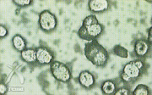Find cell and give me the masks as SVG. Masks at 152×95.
<instances>
[{"label":"cell","mask_w":152,"mask_h":95,"mask_svg":"<svg viewBox=\"0 0 152 95\" xmlns=\"http://www.w3.org/2000/svg\"><path fill=\"white\" fill-rule=\"evenodd\" d=\"M145 65L140 60H132L125 65L120 73V77L126 83H133L140 78L144 73Z\"/></svg>","instance_id":"3"},{"label":"cell","mask_w":152,"mask_h":95,"mask_svg":"<svg viewBox=\"0 0 152 95\" xmlns=\"http://www.w3.org/2000/svg\"><path fill=\"white\" fill-rule=\"evenodd\" d=\"M103 31L104 27L99 22L96 16L91 15L83 20L81 27L78 30L77 34L80 38L90 42L97 39Z\"/></svg>","instance_id":"2"},{"label":"cell","mask_w":152,"mask_h":95,"mask_svg":"<svg viewBox=\"0 0 152 95\" xmlns=\"http://www.w3.org/2000/svg\"><path fill=\"white\" fill-rule=\"evenodd\" d=\"M7 35H8V29L4 25H0V38H4Z\"/></svg>","instance_id":"17"},{"label":"cell","mask_w":152,"mask_h":95,"mask_svg":"<svg viewBox=\"0 0 152 95\" xmlns=\"http://www.w3.org/2000/svg\"><path fill=\"white\" fill-rule=\"evenodd\" d=\"M131 94H132V92L130 90H129L126 88H121L118 90H116V92L114 93L115 95H129Z\"/></svg>","instance_id":"16"},{"label":"cell","mask_w":152,"mask_h":95,"mask_svg":"<svg viewBox=\"0 0 152 95\" xmlns=\"http://www.w3.org/2000/svg\"><path fill=\"white\" fill-rule=\"evenodd\" d=\"M84 54L91 63L97 67H105L109 60V53L96 39L86 43Z\"/></svg>","instance_id":"1"},{"label":"cell","mask_w":152,"mask_h":95,"mask_svg":"<svg viewBox=\"0 0 152 95\" xmlns=\"http://www.w3.org/2000/svg\"><path fill=\"white\" fill-rule=\"evenodd\" d=\"M39 26L40 28L45 32H52L57 28L58 19L54 14L48 10L40 13L39 15Z\"/></svg>","instance_id":"5"},{"label":"cell","mask_w":152,"mask_h":95,"mask_svg":"<svg viewBox=\"0 0 152 95\" xmlns=\"http://www.w3.org/2000/svg\"><path fill=\"white\" fill-rule=\"evenodd\" d=\"M50 71L53 77L62 82H69L72 78L71 70L63 62L53 60L50 64Z\"/></svg>","instance_id":"4"},{"label":"cell","mask_w":152,"mask_h":95,"mask_svg":"<svg viewBox=\"0 0 152 95\" xmlns=\"http://www.w3.org/2000/svg\"><path fill=\"white\" fill-rule=\"evenodd\" d=\"M101 90L105 94H114L117 90V85L113 80H106L102 83Z\"/></svg>","instance_id":"11"},{"label":"cell","mask_w":152,"mask_h":95,"mask_svg":"<svg viewBox=\"0 0 152 95\" xmlns=\"http://www.w3.org/2000/svg\"><path fill=\"white\" fill-rule=\"evenodd\" d=\"M78 82L83 88L86 89H91L95 86L96 78L92 73L90 72L89 71H83L79 75Z\"/></svg>","instance_id":"7"},{"label":"cell","mask_w":152,"mask_h":95,"mask_svg":"<svg viewBox=\"0 0 152 95\" xmlns=\"http://www.w3.org/2000/svg\"><path fill=\"white\" fill-rule=\"evenodd\" d=\"M7 91H8V87L4 82H1V83H0V93L2 94H4L7 93Z\"/></svg>","instance_id":"18"},{"label":"cell","mask_w":152,"mask_h":95,"mask_svg":"<svg viewBox=\"0 0 152 95\" xmlns=\"http://www.w3.org/2000/svg\"><path fill=\"white\" fill-rule=\"evenodd\" d=\"M12 43L14 48L19 52H21L26 49V39L19 34L15 35L12 38Z\"/></svg>","instance_id":"12"},{"label":"cell","mask_w":152,"mask_h":95,"mask_svg":"<svg viewBox=\"0 0 152 95\" xmlns=\"http://www.w3.org/2000/svg\"><path fill=\"white\" fill-rule=\"evenodd\" d=\"M89 10L93 13H102L109 9V3L107 0H91L88 3Z\"/></svg>","instance_id":"9"},{"label":"cell","mask_w":152,"mask_h":95,"mask_svg":"<svg viewBox=\"0 0 152 95\" xmlns=\"http://www.w3.org/2000/svg\"><path fill=\"white\" fill-rule=\"evenodd\" d=\"M134 95H149L150 94V90L146 85L144 84H139L137 85L134 90L132 92Z\"/></svg>","instance_id":"14"},{"label":"cell","mask_w":152,"mask_h":95,"mask_svg":"<svg viewBox=\"0 0 152 95\" xmlns=\"http://www.w3.org/2000/svg\"><path fill=\"white\" fill-rule=\"evenodd\" d=\"M20 56L24 61L29 64H33L37 62V50L35 48L26 49L20 52Z\"/></svg>","instance_id":"10"},{"label":"cell","mask_w":152,"mask_h":95,"mask_svg":"<svg viewBox=\"0 0 152 95\" xmlns=\"http://www.w3.org/2000/svg\"><path fill=\"white\" fill-rule=\"evenodd\" d=\"M37 62L41 66L49 65L54 60V54L48 48L46 47H37Z\"/></svg>","instance_id":"6"},{"label":"cell","mask_w":152,"mask_h":95,"mask_svg":"<svg viewBox=\"0 0 152 95\" xmlns=\"http://www.w3.org/2000/svg\"><path fill=\"white\" fill-rule=\"evenodd\" d=\"M151 47V43H150L147 40L138 39L134 43V53L137 57L143 58L149 53L150 49Z\"/></svg>","instance_id":"8"},{"label":"cell","mask_w":152,"mask_h":95,"mask_svg":"<svg viewBox=\"0 0 152 95\" xmlns=\"http://www.w3.org/2000/svg\"><path fill=\"white\" fill-rule=\"evenodd\" d=\"M14 4L20 7H26V6L31 5L32 4L31 0H14Z\"/></svg>","instance_id":"15"},{"label":"cell","mask_w":152,"mask_h":95,"mask_svg":"<svg viewBox=\"0 0 152 95\" xmlns=\"http://www.w3.org/2000/svg\"><path fill=\"white\" fill-rule=\"evenodd\" d=\"M113 51L115 55L121 57V58L127 59L129 57V51H128L127 49H125L124 47H123L122 45H116L113 48Z\"/></svg>","instance_id":"13"},{"label":"cell","mask_w":152,"mask_h":95,"mask_svg":"<svg viewBox=\"0 0 152 95\" xmlns=\"http://www.w3.org/2000/svg\"><path fill=\"white\" fill-rule=\"evenodd\" d=\"M147 32H148V38H147V41H148V42H149L150 43H152V39H151V36H152V35H151V33H152V27L149 28Z\"/></svg>","instance_id":"19"}]
</instances>
